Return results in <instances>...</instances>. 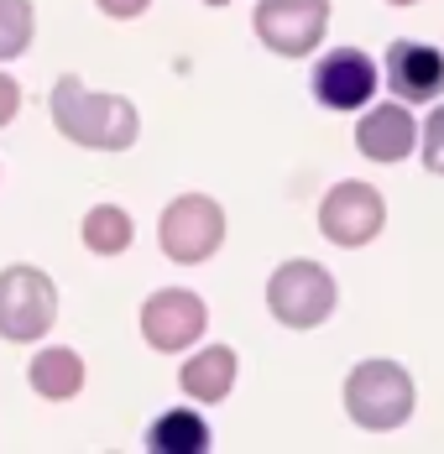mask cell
<instances>
[{
	"label": "cell",
	"instance_id": "6da1fadb",
	"mask_svg": "<svg viewBox=\"0 0 444 454\" xmlns=\"http://www.w3.org/2000/svg\"><path fill=\"white\" fill-rule=\"evenodd\" d=\"M47 110H52L58 137H68L74 146H89V152H126V146H136V137H141V115H136L131 99H126V94L84 90L79 74H63V79L52 84Z\"/></svg>",
	"mask_w": 444,
	"mask_h": 454
},
{
	"label": "cell",
	"instance_id": "7a4b0ae2",
	"mask_svg": "<svg viewBox=\"0 0 444 454\" xmlns=\"http://www.w3.org/2000/svg\"><path fill=\"white\" fill-rule=\"evenodd\" d=\"M413 403H418L413 376L398 361H387V356L361 361L345 376V412H351L355 428H366V434H392V428H402L413 418Z\"/></svg>",
	"mask_w": 444,
	"mask_h": 454
},
{
	"label": "cell",
	"instance_id": "3957f363",
	"mask_svg": "<svg viewBox=\"0 0 444 454\" xmlns=\"http://www.w3.org/2000/svg\"><path fill=\"white\" fill-rule=\"evenodd\" d=\"M335 303H340L335 272L309 262V256H293L266 277V309L282 329H319L335 314Z\"/></svg>",
	"mask_w": 444,
	"mask_h": 454
},
{
	"label": "cell",
	"instance_id": "277c9868",
	"mask_svg": "<svg viewBox=\"0 0 444 454\" xmlns=\"http://www.w3.org/2000/svg\"><path fill=\"white\" fill-rule=\"evenodd\" d=\"M157 246L178 267H199L225 246V209L210 193H178L157 220Z\"/></svg>",
	"mask_w": 444,
	"mask_h": 454
},
{
	"label": "cell",
	"instance_id": "5b68a950",
	"mask_svg": "<svg viewBox=\"0 0 444 454\" xmlns=\"http://www.w3.org/2000/svg\"><path fill=\"white\" fill-rule=\"evenodd\" d=\"M58 324V287L43 267H5L0 272V340L11 345H32Z\"/></svg>",
	"mask_w": 444,
	"mask_h": 454
},
{
	"label": "cell",
	"instance_id": "8992f818",
	"mask_svg": "<svg viewBox=\"0 0 444 454\" xmlns=\"http://www.w3.org/2000/svg\"><path fill=\"white\" fill-rule=\"evenodd\" d=\"M382 225H387V204H382V193H377L371 183H361V178L335 183V188L324 193V204H319V230H324V240L340 246V251L371 246V240L382 235Z\"/></svg>",
	"mask_w": 444,
	"mask_h": 454
},
{
	"label": "cell",
	"instance_id": "52a82bcc",
	"mask_svg": "<svg viewBox=\"0 0 444 454\" xmlns=\"http://www.w3.org/2000/svg\"><path fill=\"white\" fill-rule=\"evenodd\" d=\"M210 329V309L199 293L188 287H163L141 303V340L163 356H183L199 345V334Z\"/></svg>",
	"mask_w": 444,
	"mask_h": 454
},
{
	"label": "cell",
	"instance_id": "ba28073f",
	"mask_svg": "<svg viewBox=\"0 0 444 454\" xmlns=\"http://www.w3.org/2000/svg\"><path fill=\"white\" fill-rule=\"evenodd\" d=\"M257 37L277 58H309L329 32V0H262L257 5Z\"/></svg>",
	"mask_w": 444,
	"mask_h": 454
},
{
	"label": "cell",
	"instance_id": "9c48e42d",
	"mask_svg": "<svg viewBox=\"0 0 444 454\" xmlns=\"http://www.w3.org/2000/svg\"><path fill=\"white\" fill-rule=\"evenodd\" d=\"M377 84H382V74H377V63L361 47H329L313 63V79H309L313 99L324 110H361L377 94Z\"/></svg>",
	"mask_w": 444,
	"mask_h": 454
},
{
	"label": "cell",
	"instance_id": "30bf717a",
	"mask_svg": "<svg viewBox=\"0 0 444 454\" xmlns=\"http://www.w3.org/2000/svg\"><path fill=\"white\" fill-rule=\"evenodd\" d=\"M387 74V84L398 94L402 105H434L444 94V52L429 43H418V37H398V43L387 47V63H382Z\"/></svg>",
	"mask_w": 444,
	"mask_h": 454
},
{
	"label": "cell",
	"instance_id": "8fae6325",
	"mask_svg": "<svg viewBox=\"0 0 444 454\" xmlns=\"http://www.w3.org/2000/svg\"><path fill=\"white\" fill-rule=\"evenodd\" d=\"M413 141H418V126H413V110L392 99V105H371L366 115H361V126H355V146H361V157H371V162H402L408 152H413Z\"/></svg>",
	"mask_w": 444,
	"mask_h": 454
},
{
	"label": "cell",
	"instance_id": "7c38bea8",
	"mask_svg": "<svg viewBox=\"0 0 444 454\" xmlns=\"http://www.w3.org/2000/svg\"><path fill=\"white\" fill-rule=\"evenodd\" d=\"M235 376H241V356H235L230 345H204V350H194V356L183 361L178 387H183V397H194V403H225L230 387H235Z\"/></svg>",
	"mask_w": 444,
	"mask_h": 454
},
{
	"label": "cell",
	"instance_id": "4fadbf2b",
	"mask_svg": "<svg viewBox=\"0 0 444 454\" xmlns=\"http://www.w3.org/2000/svg\"><path fill=\"white\" fill-rule=\"evenodd\" d=\"M27 381H32V392L47 397V403H68V397L84 392V356L68 350V345H47L43 356L27 365Z\"/></svg>",
	"mask_w": 444,
	"mask_h": 454
},
{
	"label": "cell",
	"instance_id": "5bb4252c",
	"mask_svg": "<svg viewBox=\"0 0 444 454\" xmlns=\"http://www.w3.org/2000/svg\"><path fill=\"white\" fill-rule=\"evenodd\" d=\"M147 450L152 454H204L210 450V423L194 408L163 412V418L147 428Z\"/></svg>",
	"mask_w": 444,
	"mask_h": 454
},
{
	"label": "cell",
	"instance_id": "9a60e30c",
	"mask_svg": "<svg viewBox=\"0 0 444 454\" xmlns=\"http://www.w3.org/2000/svg\"><path fill=\"white\" fill-rule=\"evenodd\" d=\"M79 235H84V246L94 256H121V251H131L136 225L121 204H94L84 215V225H79Z\"/></svg>",
	"mask_w": 444,
	"mask_h": 454
},
{
	"label": "cell",
	"instance_id": "2e32d148",
	"mask_svg": "<svg viewBox=\"0 0 444 454\" xmlns=\"http://www.w3.org/2000/svg\"><path fill=\"white\" fill-rule=\"evenodd\" d=\"M37 37V11L32 0H0V63L21 58Z\"/></svg>",
	"mask_w": 444,
	"mask_h": 454
},
{
	"label": "cell",
	"instance_id": "e0dca14e",
	"mask_svg": "<svg viewBox=\"0 0 444 454\" xmlns=\"http://www.w3.org/2000/svg\"><path fill=\"white\" fill-rule=\"evenodd\" d=\"M418 141H424V168H429L434 178H444V105L440 110H429V121H424Z\"/></svg>",
	"mask_w": 444,
	"mask_h": 454
},
{
	"label": "cell",
	"instance_id": "ac0fdd59",
	"mask_svg": "<svg viewBox=\"0 0 444 454\" xmlns=\"http://www.w3.org/2000/svg\"><path fill=\"white\" fill-rule=\"evenodd\" d=\"M16 110H21V84H16L11 74H0V126H11Z\"/></svg>",
	"mask_w": 444,
	"mask_h": 454
},
{
	"label": "cell",
	"instance_id": "d6986e66",
	"mask_svg": "<svg viewBox=\"0 0 444 454\" xmlns=\"http://www.w3.org/2000/svg\"><path fill=\"white\" fill-rule=\"evenodd\" d=\"M94 5H99V11H105L110 21H136V16H141V11H147L152 0H94Z\"/></svg>",
	"mask_w": 444,
	"mask_h": 454
},
{
	"label": "cell",
	"instance_id": "ffe728a7",
	"mask_svg": "<svg viewBox=\"0 0 444 454\" xmlns=\"http://www.w3.org/2000/svg\"><path fill=\"white\" fill-rule=\"evenodd\" d=\"M387 5H418V0H387Z\"/></svg>",
	"mask_w": 444,
	"mask_h": 454
},
{
	"label": "cell",
	"instance_id": "44dd1931",
	"mask_svg": "<svg viewBox=\"0 0 444 454\" xmlns=\"http://www.w3.org/2000/svg\"><path fill=\"white\" fill-rule=\"evenodd\" d=\"M204 5H230V0H204Z\"/></svg>",
	"mask_w": 444,
	"mask_h": 454
}]
</instances>
